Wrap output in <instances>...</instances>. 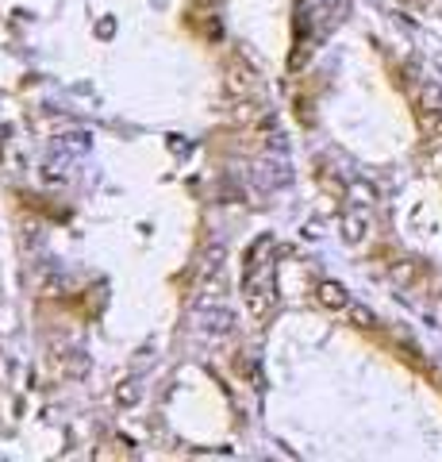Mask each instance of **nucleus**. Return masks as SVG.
Here are the masks:
<instances>
[{
    "instance_id": "1",
    "label": "nucleus",
    "mask_w": 442,
    "mask_h": 462,
    "mask_svg": "<svg viewBox=\"0 0 442 462\" xmlns=\"http://www.w3.org/2000/svg\"><path fill=\"white\" fill-rule=\"evenodd\" d=\"M323 304H331V308H346V293L339 286H323Z\"/></svg>"
}]
</instances>
